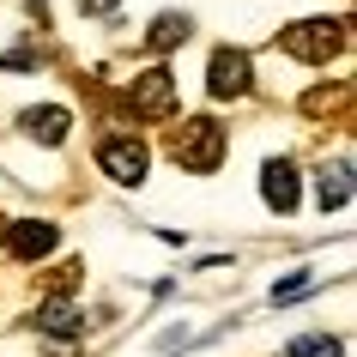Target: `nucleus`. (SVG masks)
Segmentation results:
<instances>
[{"label": "nucleus", "instance_id": "nucleus-1", "mask_svg": "<svg viewBox=\"0 0 357 357\" xmlns=\"http://www.w3.org/2000/svg\"><path fill=\"white\" fill-rule=\"evenodd\" d=\"M284 55H297V61H333L339 49H345V24L339 19H303V24H291V31H284Z\"/></svg>", "mask_w": 357, "mask_h": 357}, {"label": "nucleus", "instance_id": "nucleus-2", "mask_svg": "<svg viewBox=\"0 0 357 357\" xmlns=\"http://www.w3.org/2000/svg\"><path fill=\"white\" fill-rule=\"evenodd\" d=\"M97 164H103L109 182L139 188V182H146V169H151V151H146V139H133V133H109V139L97 146Z\"/></svg>", "mask_w": 357, "mask_h": 357}, {"label": "nucleus", "instance_id": "nucleus-3", "mask_svg": "<svg viewBox=\"0 0 357 357\" xmlns=\"http://www.w3.org/2000/svg\"><path fill=\"white\" fill-rule=\"evenodd\" d=\"M169 151H176V164H182V169H200V176H206V169L225 164V128L200 115V121H188V128L176 133V146H169Z\"/></svg>", "mask_w": 357, "mask_h": 357}, {"label": "nucleus", "instance_id": "nucleus-4", "mask_svg": "<svg viewBox=\"0 0 357 357\" xmlns=\"http://www.w3.org/2000/svg\"><path fill=\"white\" fill-rule=\"evenodd\" d=\"M248 79H255V67H248L243 49H218V55L206 61V91L218 97V103H236V97L248 91Z\"/></svg>", "mask_w": 357, "mask_h": 357}, {"label": "nucleus", "instance_id": "nucleus-5", "mask_svg": "<svg viewBox=\"0 0 357 357\" xmlns=\"http://www.w3.org/2000/svg\"><path fill=\"white\" fill-rule=\"evenodd\" d=\"M128 109L133 115H146V121H158V115L176 109V79L164 73V67H151V73H139L128 85Z\"/></svg>", "mask_w": 357, "mask_h": 357}, {"label": "nucleus", "instance_id": "nucleus-6", "mask_svg": "<svg viewBox=\"0 0 357 357\" xmlns=\"http://www.w3.org/2000/svg\"><path fill=\"white\" fill-rule=\"evenodd\" d=\"M55 243H61V230L49 225V218H19V225H6V248H13L19 261H43Z\"/></svg>", "mask_w": 357, "mask_h": 357}, {"label": "nucleus", "instance_id": "nucleus-7", "mask_svg": "<svg viewBox=\"0 0 357 357\" xmlns=\"http://www.w3.org/2000/svg\"><path fill=\"white\" fill-rule=\"evenodd\" d=\"M297 164H291V158H273V164L261 169V200L273 212H297Z\"/></svg>", "mask_w": 357, "mask_h": 357}, {"label": "nucleus", "instance_id": "nucleus-8", "mask_svg": "<svg viewBox=\"0 0 357 357\" xmlns=\"http://www.w3.org/2000/svg\"><path fill=\"white\" fill-rule=\"evenodd\" d=\"M67 128H73V115L55 109V103H43V109H24V133H31V139H43V146H61V139H67Z\"/></svg>", "mask_w": 357, "mask_h": 357}, {"label": "nucleus", "instance_id": "nucleus-9", "mask_svg": "<svg viewBox=\"0 0 357 357\" xmlns=\"http://www.w3.org/2000/svg\"><path fill=\"white\" fill-rule=\"evenodd\" d=\"M37 327L49 339H79V333H85V315H79L73 303H43V309H37Z\"/></svg>", "mask_w": 357, "mask_h": 357}, {"label": "nucleus", "instance_id": "nucleus-10", "mask_svg": "<svg viewBox=\"0 0 357 357\" xmlns=\"http://www.w3.org/2000/svg\"><path fill=\"white\" fill-rule=\"evenodd\" d=\"M345 182H351V164H333V176L321 169V206H327V212H339L345 200H351V188H345Z\"/></svg>", "mask_w": 357, "mask_h": 357}, {"label": "nucleus", "instance_id": "nucleus-11", "mask_svg": "<svg viewBox=\"0 0 357 357\" xmlns=\"http://www.w3.org/2000/svg\"><path fill=\"white\" fill-rule=\"evenodd\" d=\"M188 37V19H182V13H164V19H151V49H176V43Z\"/></svg>", "mask_w": 357, "mask_h": 357}, {"label": "nucleus", "instance_id": "nucleus-12", "mask_svg": "<svg viewBox=\"0 0 357 357\" xmlns=\"http://www.w3.org/2000/svg\"><path fill=\"white\" fill-rule=\"evenodd\" d=\"M291 357H339V339H333V333H309V339H291Z\"/></svg>", "mask_w": 357, "mask_h": 357}, {"label": "nucleus", "instance_id": "nucleus-13", "mask_svg": "<svg viewBox=\"0 0 357 357\" xmlns=\"http://www.w3.org/2000/svg\"><path fill=\"white\" fill-rule=\"evenodd\" d=\"M315 291V273H291L284 284H273V303H291V297H309Z\"/></svg>", "mask_w": 357, "mask_h": 357}, {"label": "nucleus", "instance_id": "nucleus-14", "mask_svg": "<svg viewBox=\"0 0 357 357\" xmlns=\"http://www.w3.org/2000/svg\"><path fill=\"white\" fill-rule=\"evenodd\" d=\"M115 6H121V0H79V13H91V19H109Z\"/></svg>", "mask_w": 357, "mask_h": 357}]
</instances>
